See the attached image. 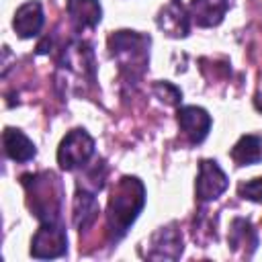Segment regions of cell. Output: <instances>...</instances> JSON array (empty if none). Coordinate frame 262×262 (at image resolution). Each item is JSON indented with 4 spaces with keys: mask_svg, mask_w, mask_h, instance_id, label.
I'll use <instances>...</instances> for the list:
<instances>
[{
    "mask_svg": "<svg viewBox=\"0 0 262 262\" xmlns=\"http://www.w3.org/2000/svg\"><path fill=\"white\" fill-rule=\"evenodd\" d=\"M143 205H145V188L141 180L135 176H123L115 184L106 209V227L115 242H119L127 233V229L135 223Z\"/></svg>",
    "mask_w": 262,
    "mask_h": 262,
    "instance_id": "6da1fadb",
    "label": "cell"
},
{
    "mask_svg": "<svg viewBox=\"0 0 262 262\" xmlns=\"http://www.w3.org/2000/svg\"><path fill=\"white\" fill-rule=\"evenodd\" d=\"M108 51L119 61L121 74L129 80L139 78L149 61V37L137 31H117L108 37Z\"/></svg>",
    "mask_w": 262,
    "mask_h": 262,
    "instance_id": "7a4b0ae2",
    "label": "cell"
},
{
    "mask_svg": "<svg viewBox=\"0 0 262 262\" xmlns=\"http://www.w3.org/2000/svg\"><path fill=\"white\" fill-rule=\"evenodd\" d=\"M94 154V139L86 133V129H72L57 147V162L63 170L72 172L82 168Z\"/></svg>",
    "mask_w": 262,
    "mask_h": 262,
    "instance_id": "3957f363",
    "label": "cell"
},
{
    "mask_svg": "<svg viewBox=\"0 0 262 262\" xmlns=\"http://www.w3.org/2000/svg\"><path fill=\"white\" fill-rule=\"evenodd\" d=\"M68 250V235L61 221H43L31 242L33 258H59Z\"/></svg>",
    "mask_w": 262,
    "mask_h": 262,
    "instance_id": "277c9868",
    "label": "cell"
},
{
    "mask_svg": "<svg viewBox=\"0 0 262 262\" xmlns=\"http://www.w3.org/2000/svg\"><path fill=\"white\" fill-rule=\"evenodd\" d=\"M227 184H229V180L215 160H203L199 164V176H196L194 192H196V199L201 203H209V201L219 199L227 190Z\"/></svg>",
    "mask_w": 262,
    "mask_h": 262,
    "instance_id": "5b68a950",
    "label": "cell"
},
{
    "mask_svg": "<svg viewBox=\"0 0 262 262\" xmlns=\"http://www.w3.org/2000/svg\"><path fill=\"white\" fill-rule=\"evenodd\" d=\"M176 119H178V125L184 133V137L192 145L201 143L209 135L211 117L205 108H201V106H180L178 113H176Z\"/></svg>",
    "mask_w": 262,
    "mask_h": 262,
    "instance_id": "8992f818",
    "label": "cell"
},
{
    "mask_svg": "<svg viewBox=\"0 0 262 262\" xmlns=\"http://www.w3.org/2000/svg\"><path fill=\"white\" fill-rule=\"evenodd\" d=\"M182 254V235L176 225L170 223L160 227L149 239V252L145 254L151 260H176Z\"/></svg>",
    "mask_w": 262,
    "mask_h": 262,
    "instance_id": "52a82bcc",
    "label": "cell"
},
{
    "mask_svg": "<svg viewBox=\"0 0 262 262\" xmlns=\"http://www.w3.org/2000/svg\"><path fill=\"white\" fill-rule=\"evenodd\" d=\"M158 27L170 37H186L190 31V12L180 4V0H172L160 10Z\"/></svg>",
    "mask_w": 262,
    "mask_h": 262,
    "instance_id": "ba28073f",
    "label": "cell"
},
{
    "mask_svg": "<svg viewBox=\"0 0 262 262\" xmlns=\"http://www.w3.org/2000/svg\"><path fill=\"white\" fill-rule=\"evenodd\" d=\"M43 20H45V16H43L41 2L39 0H29L14 12L12 27H14V31L20 39H31V37L39 35V31L43 29Z\"/></svg>",
    "mask_w": 262,
    "mask_h": 262,
    "instance_id": "9c48e42d",
    "label": "cell"
},
{
    "mask_svg": "<svg viewBox=\"0 0 262 262\" xmlns=\"http://www.w3.org/2000/svg\"><path fill=\"white\" fill-rule=\"evenodd\" d=\"M94 194H96L94 190L78 184L76 199H74V225L80 233L86 231L98 219L100 207H98V201H96Z\"/></svg>",
    "mask_w": 262,
    "mask_h": 262,
    "instance_id": "30bf717a",
    "label": "cell"
},
{
    "mask_svg": "<svg viewBox=\"0 0 262 262\" xmlns=\"http://www.w3.org/2000/svg\"><path fill=\"white\" fill-rule=\"evenodd\" d=\"M66 8L76 31L94 29L102 18V8L98 0H68Z\"/></svg>",
    "mask_w": 262,
    "mask_h": 262,
    "instance_id": "8fae6325",
    "label": "cell"
},
{
    "mask_svg": "<svg viewBox=\"0 0 262 262\" xmlns=\"http://www.w3.org/2000/svg\"><path fill=\"white\" fill-rule=\"evenodd\" d=\"M229 8L227 0H190L188 12L199 27H217Z\"/></svg>",
    "mask_w": 262,
    "mask_h": 262,
    "instance_id": "7c38bea8",
    "label": "cell"
},
{
    "mask_svg": "<svg viewBox=\"0 0 262 262\" xmlns=\"http://www.w3.org/2000/svg\"><path fill=\"white\" fill-rule=\"evenodd\" d=\"M2 143H4V154L12 160V162H29L35 158L37 149H35V143L18 129H12V127H6L4 133H2Z\"/></svg>",
    "mask_w": 262,
    "mask_h": 262,
    "instance_id": "4fadbf2b",
    "label": "cell"
},
{
    "mask_svg": "<svg viewBox=\"0 0 262 262\" xmlns=\"http://www.w3.org/2000/svg\"><path fill=\"white\" fill-rule=\"evenodd\" d=\"M229 156L237 166H252L262 162V135L256 133L242 135L239 141L231 147Z\"/></svg>",
    "mask_w": 262,
    "mask_h": 262,
    "instance_id": "5bb4252c",
    "label": "cell"
},
{
    "mask_svg": "<svg viewBox=\"0 0 262 262\" xmlns=\"http://www.w3.org/2000/svg\"><path fill=\"white\" fill-rule=\"evenodd\" d=\"M229 246L233 248V250H237V248H250L252 252L256 250V246H258V233H256V229H254V225L248 221V219H244V217H235L233 221H231V227H229Z\"/></svg>",
    "mask_w": 262,
    "mask_h": 262,
    "instance_id": "9a60e30c",
    "label": "cell"
},
{
    "mask_svg": "<svg viewBox=\"0 0 262 262\" xmlns=\"http://www.w3.org/2000/svg\"><path fill=\"white\" fill-rule=\"evenodd\" d=\"M154 92L166 104H180V100H182V92L170 82H156L154 84Z\"/></svg>",
    "mask_w": 262,
    "mask_h": 262,
    "instance_id": "2e32d148",
    "label": "cell"
},
{
    "mask_svg": "<svg viewBox=\"0 0 262 262\" xmlns=\"http://www.w3.org/2000/svg\"><path fill=\"white\" fill-rule=\"evenodd\" d=\"M237 192H239L242 199H248V201H254V203H262V176L254 178V180H248V182H242L237 186Z\"/></svg>",
    "mask_w": 262,
    "mask_h": 262,
    "instance_id": "e0dca14e",
    "label": "cell"
}]
</instances>
